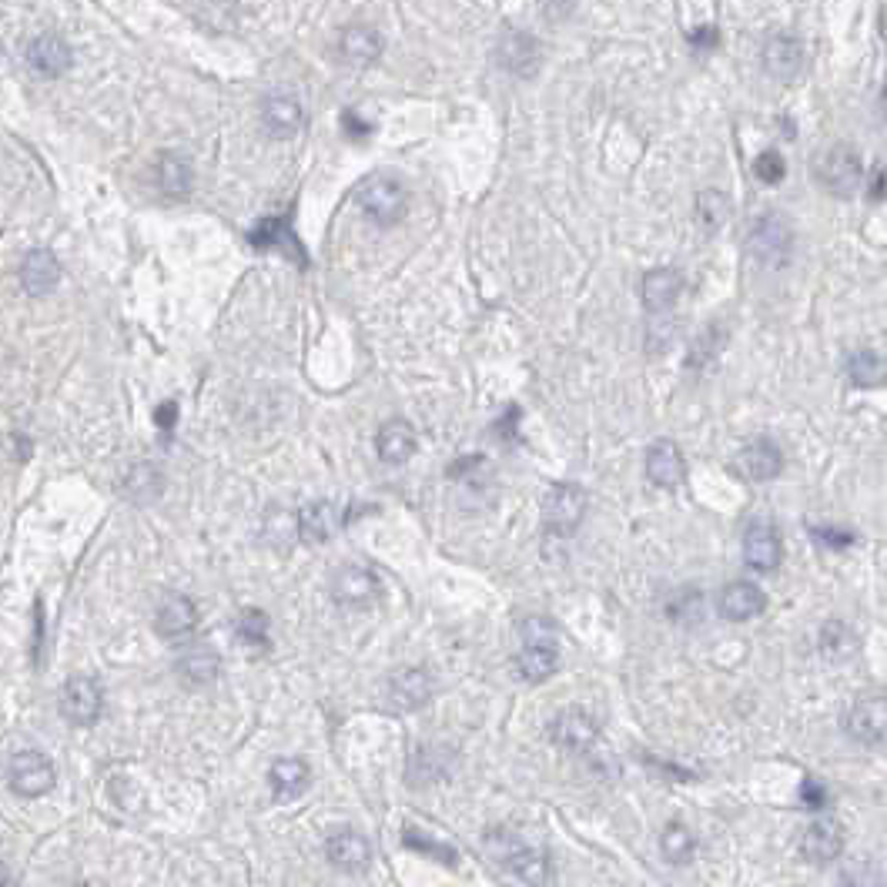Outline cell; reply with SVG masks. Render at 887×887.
I'll return each instance as SVG.
<instances>
[{
	"mask_svg": "<svg viewBox=\"0 0 887 887\" xmlns=\"http://www.w3.org/2000/svg\"><path fill=\"white\" fill-rule=\"evenodd\" d=\"M486 854L489 861L503 871L506 877H513L523 887H547L550 880V861L543 851L529 847L523 837L510 834V831H489L486 834Z\"/></svg>",
	"mask_w": 887,
	"mask_h": 887,
	"instance_id": "cell-1",
	"label": "cell"
},
{
	"mask_svg": "<svg viewBox=\"0 0 887 887\" xmlns=\"http://www.w3.org/2000/svg\"><path fill=\"white\" fill-rule=\"evenodd\" d=\"M814 175L824 184V191L840 198H851L854 191L864 184V165L861 154L851 144H831L818 154L814 162Z\"/></svg>",
	"mask_w": 887,
	"mask_h": 887,
	"instance_id": "cell-2",
	"label": "cell"
},
{
	"mask_svg": "<svg viewBox=\"0 0 887 887\" xmlns=\"http://www.w3.org/2000/svg\"><path fill=\"white\" fill-rule=\"evenodd\" d=\"M844 730L861 747H887V693H861L844 714Z\"/></svg>",
	"mask_w": 887,
	"mask_h": 887,
	"instance_id": "cell-3",
	"label": "cell"
},
{
	"mask_svg": "<svg viewBox=\"0 0 887 887\" xmlns=\"http://www.w3.org/2000/svg\"><path fill=\"white\" fill-rule=\"evenodd\" d=\"M356 198L362 205V211L382 224V228H389L396 221H402L406 215V205H409V195H406V184L393 175H372L359 184L356 191Z\"/></svg>",
	"mask_w": 887,
	"mask_h": 887,
	"instance_id": "cell-4",
	"label": "cell"
},
{
	"mask_svg": "<svg viewBox=\"0 0 887 887\" xmlns=\"http://www.w3.org/2000/svg\"><path fill=\"white\" fill-rule=\"evenodd\" d=\"M747 248H750V255L760 265L784 268L790 261V252H794V231H790V224L781 215L770 211V215H763V218L754 221Z\"/></svg>",
	"mask_w": 887,
	"mask_h": 887,
	"instance_id": "cell-5",
	"label": "cell"
},
{
	"mask_svg": "<svg viewBox=\"0 0 887 887\" xmlns=\"http://www.w3.org/2000/svg\"><path fill=\"white\" fill-rule=\"evenodd\" d=\"M587 516V492L573 483H560L550 489L543 503V523L550 536H569Z\"/></svg>",
	"mask_w": 887,
	"mask_h": 887,
	"instance_id": "cell-6",
	"label": "cell"
},
{
	"mask_svg": "<svg viewBox=\"0 0 887 887\" xmlns=\"http://www.w3.org/2000/svg\"><path fill=\"white\" fill-rule=\"evenodd\" d=\"M382 596L378 576L365 566H338L332 576V600L349 609H369Z\"/></svg>",
	"mask_w": 887,
	"mask_h": 887,
	"instance_id": "cell-7",
	"label": "cell"
},
{
	"mask_svg": "<svg viewBox=\"0 0 887 887\" xmlns=\"http://www.w3.org/2000/svg\"><path fill=\"white\" fill-rule=\"evenodd\" d=\"M104 707V693L98 686V680L91 677H70L61 690V714L67 723L74 727H91L98 723Z\"/></svg>",
	"mask_w": 887,
	"mask_h": 887,
	"instance_id": "cell-8",
	"label": "cell"
},
{
	"mask_svg": "<svg viewBox=\"0 0 887 887\" xmlns=\"http://www.w3.org/2000/svg\"><path fill=\"white\" fill-rule=\"evenodd\" d=\"M8 777H11L14 794H21V797H44L54 787V767H51V760L44 754L21 750V754H14V760L8 767Z\"/></svg>",
	"mask_w": 887,
	"mask_h": 887,
	"instance_id": "cell-9",
	"label": "cell"
},
{
	"mask_svg": "<svg viewBox=\"0 0 887 887\" xmlns=\"http://www.w3.org/2000/svg\"><path fill=\"white\" fill-rule=\"evenodd\" d=\"M550 741L563 750H573V754H587L596 741H600V730H596V720L580 710V707H566L553 717L550 723Z\"/></svg>",
	"mask_w": 887,
	"mask_h": 887,
	"instance_id": "cell-10",
	"label": "cell"
},
{
	"mask_svg": "<svg viewBox=\"0 0 887 887\" xmlns=\"http://www.w3.org/2000/svg\"><path fill=\"white\" fill-rule=\"evenodd\" d=\"M781 560H784V547H781L777 526L767 519L750 523L744 532V563L757 573H774Z\"/></svg>",
	"mask_w": 887,
	"mask_h": 887,
	"instance_id": "cell-11",
	"label": "cell"
},
{
	"mask_svg": "<svg viewBox=\"0 0 887 887\" xmlns=\"http://www.w3.org/2000/svg\"><path fill=\"white\" fill-rule=\"evenodd\" d=\"M734 470L747 483H770V479H777L781 470H784V452L770 439H757V442H750V446H744L737 452Z\"/></svg>",
	"mask_w": 887,
	"mask_h": 887,
	"instance_id": "cell-12",
	"label": "cell"
},
{
	"mask_svg": "<svg viewBox=\"0 0 887 887\" xmlns=\"http://www.w3.org/2000/svg\"><path fill=\"white\" fill-rule=\"evenodd\" d=\"M800 854L811 864H831L844 854V827L831 818L814 821L800 834Z\"/></svg>",
	"mask_w": 887,
	"mask_h": 887,
	"instance_id": "cell-13",
	"label": "cell"
},
{
	"mask_svg": "<svg viewBox=\"0 0 887 887\" xmlns=\"http://www.w3.org/2000/svg\"><path fill=\"white\" fill-rule=\"evenodd\" d=\"M433 677L422 670V667H409V670H399L393 680H389V690H385V697L396 710H419L433 700Z\"/></svg>",
	"mask_w": 887,
	"mask_h": 887,
	"instance_id": "cell-14",
	"label": "cell"
},
{
	"mask_svg": "<svg viewBox=\"0 0 887 887\" xmlns=\"http://www.w3.org/2000/svg\"><path fill=\"white\" fill-rule=\"evenodd\" d=\"M325 854L338 871L362 874L372 864V844L359 831H335L325 844Z\"/></svg>",
	"mask_w": 887,
	"mask_h": 887,
	"instance_id": "cell-15",
	"label": "cell"
},
{
	"mask_svg": "<svg viewBox=\"0 0 887 887\" xmlns=\"http://www.w3.org/2000/svg\"><path fill=\"white\" fill-rule=\"evenodd\" d=\"M345 516L335 503H329V499H319V503H308L298 510V536L305 539V543H329V539L342 529Z\"/></svg>",
	"mask_w": 887,
	"mask_h": 887,
	"instance_id": "cell-16",
	"label": "cell"
},
{
	"mask_svg": "<svg viewBox=\"0 0 887 887\" xmlns=\"http://www.w3.org/2000/svg\"><path fill=\"white\" fill-rule=\"evenodd\" d=\"M763 67L774 77H781V81H794L804 70V44L794 34H774L763 44Z\"/></svg>",
	"mask_w": 887,
	"mask_h": 887,
	"instance_id": "cell-17",
	"label": "cell"
},
{
	"mask_svg": "<svg viewBox=\"0 0 887 887\" xmlns=\"http://www.w3.org/2000/svg\"><path fill=\"white\" fill-rule=\"evenodd\" d=\"M646 476L650 483H657L660 489H677L686 476V466H683V452L670 442V439H660L646 449Z\"/></svg>",
	"mask_w": 887,
	"mask_h": 887,
	"instance_id": "cell-18",
	"label": "cell"
},
{
	"mask_svg": "<svg viewBox=\"0 0 887 887\" xmlns=\"http://www.w3.org/2000/svg\"><path fill=\"white\" fill-rule=\"evenodd\" d=\"M767 606V596L757 583H747V580H737L723 587L720 593V616L730 624H744V620H754L757 613H763Z\"/></svg>",
	"mask_w": 887,
	"mask_h": 887,
	"instance_id": "cell-19",
	"label": "cell"
},
{
	"mask_svg": "<svg viewBox=\"0 0 887 887\" xmlns=\"http://www.w3.org/2000/svg\"><path fill=\"white\" fill-rule=\"evenodd\" d=\"M499 64L516 77H532L543 64V54H539V44L529 34H506L499 41Z\"/></svg>",
	"mask_w": 887,
	"mask_h": 887,
	"instance_id": "cell-20",
	"label": "cell"
},
{
	"mask_svg": "<svg viewBox=\"0 0 887 887\" xmlns=\"http://www.w3.org/2000/svg\"><path fill=\"white\" fill-rule=\"evenodd\" d=\"M27 61H30V67H34L37 74H44V77H61V74L70 70L74 54H70V48L61 41L57 34H41V37H37V41L27 48Z\"/></svg>",
	"mask_w": 887,
	"mask_h": 887,
	"instance_id": "cell-21",
	"label": "cell"
},
{
	"mask_svg": "<svg viewBox=\"0 0 887 887\" xmlns=\"http://www.w3.org/2000/svg\"><path fill=\"white\" fill-rule=\"evenodd\" d=\"M154 627H158L162 637L178 640L188 637L191 630L198 627V606L191 603L188 596H165V603L158 606V616H154Z\"/></svg>",
	"mask_w": 887,
	"mask_h": 887,
	"instance_id": "cell-22",
	"label": "cell"
},
{
	"mask_svg": "<svg viewBox=\"0 0 887 887\" xmlns=\"http://www.w3.org/2000/svg\"><path fill=\"white\" fill-rule=\"evenodd\" d=\"M338 54H342V61H349L356 67H365V64H372L382 54V34L375 27H365V24L345 27L338 34Z\"/></svg>",
	"mask_w": 887,
	"mask_h": 887,
	"instance_id": "cell-23",
	"label": "cell"
},
{
	"mask_svg": "<svg viewBox=\"0 0 887 887\" xmlns=\"http://www.w3.org/2000/svg\"><path fill=\"white\" fill-rule=\"evenodd\" d=\"M268 784H272V794L279 800H295L308 790V784H312V770H308V763L298 757H282L272 763V770H268Z\"/></svg>",
	"mask_w": 887,
	"mask_h": 887,
	"instance_id": "cell-24",
	"label": "cell"
},
{
	"mask_svg": "<svg viewBox=\"0 0 887 887\" xmlns=\"http://www.w3.org/2000/svg\"><path fill=\"white\" fill-rule=\"evenodd\" d=\"M261 121H265V131L272 138H292L301 128L305 114H301V104L295 98L272 94V98H265V104H261Z\"/></svg>",
	"mask_w": 887,
	"mask_h": 887,
	"instance_id": "cell-25",
	"label": "cell"
},
{
	"mask_svg": "<svg viewBox=\"0 0 887 887\" xmlns=\"http://www.w3.org/2000/svg\"><path fill=\"white\" fill-rule=\"evenodd\" d=\"M375 449H378L382 462H389V466H402V462H409L412 452H415V433H412V426H409V422H402V419L385 422V426L378 429Z\"/></svg>",
	"mask_w": 887,
	"mask_h": 887,
	"instance_id": "cell-26",
	"label": "cell"
},
{
	"mask_svg": "<svg viewBox=\"0 0 887 887\" xmlns=\"http://www.w3.org/2000/svg\"><path fill=\"white\" fill-rule=\"evenodd\" d=\"M680 292H683V279L677 268H653L643 279V305L650 312H667V308H673Z\"/></svg>",
	"mask_w": 887,
	"mask_h": 887,
	"instance_id": "cell-27",
	"label": "cell"
},
{
	"mask_svg": "<svg viewBox=\"0 0 887 887\" xmlns=\"http://www.w3.org/2000/svg\"><path fill=\"white\" fill-rule=\"evenodd\" d=\"M154 181H158V191H165L168 198H184L191 184H195V171L191 165L181 158V154H158V162H154Z\"/></svg>",
	"mask_w": 887,
	"mask_h": 887,
	"instance_id": "cell-28",
	"label": "cell"
},
{
	"mask_svg": "<svg viewBox=\"0 0 887 887\" xmlns=\"http://www.w3.org/2000/svg\"><path fill=\"white\" fill-rule=\"evenodd\" d=\"M61 282V265L51 252H30L21 265V285L30 295H48Z\"/></svg>",
	"mask_w": 887,
	"mask_h": 887,
	"instance_id": "cell-29",
	"label": "cell"
},
{
	"mask_svg": "<svg viewBox=\"0 0 887 887\" xmlns=\"http://www.w3.org/2000/svg\"><path fill=\"white\" fill-rule=\"evenodd\" d=\"M516 667H519L523 680H529V683L550 680L556 673V667H560L556 643H523L519 657H516Z\"/></svg>",
	"mask_w": 887,
	"mask_h": 887,
	"instance_id": "cell-30",
	"label": "cell"
},
{
	"mask_svg": "<svg viewBox=\"0 0 887 887\" xmlns=\"http://www.w3.org/2000/svg\"><path fill=\"white\" fill-rule=\"evenodd\" d=\"M818 650H821V657L831 660V664H847L858 653V637L854 630L840 624V620H827L821 627V637H818Z\"/></svg>",
	"mask_w": 887,
	"mask_h": 887,
	"instance_id": "cell-31",
	"label": "cell"
},
{
	"mask_svg": "<svg viewBox=\"0 0 887 887\" xmlns=\"http://www.w3.org/2000/svg\"><path fill=\"white\" fill-rule=\"evenodd\" d=\"M178 670H181V677H184L188 683L202 686V683H211V680L218 677L221 660H218V653L208 650V646H191V650L184 653V657L178 660Z\"/></svg>",
	"mask_w": 887,
	"mask_h": 887,
	"instance_id": "cell-32",
	"label": "cell"
},
{
	"mask_svg": "<svg viewBox=\"0 0 887 887\" xmlns=\"http://www.w3.org/2000/svg\"><path fill=\"white\" fill-rule=\"evenodd\" d=\"M847 375H851V382L861 385V389H874V385L887 382V359L871 349H861L847 359Z\"/></svg>",
	"mask_w": 887,
	"mask_h": 887,
	"instance_id": "cell-33",
	"label": "cell"
},
{
	"mask_svg": "<svg viewBox=\"0 0 887 887\" xmlns=\"http://www.w3.org/2000/svg\"><path fill=\"white\" fill-rule=\"evenodd\" d=\"M660 851L670 864H686L693 858V851H697V837H693V831L686 824H667V831L660 837Z\"/></svg>",
	"mask_w": 887,
	"mask_h": 887,
	"instance_id": "cell-34",
	"label": "cell"
},
{
	"mask_svg": "<svg viewBox=\"0 0 887 887\" xmlns=\"http://www.w3.org/2000/svg\"><path fill=\"white\" fill-rule=\"evenodd\" d=\"M252 245L255 248H285V252H298V242L292 235V228L282 218H268L252 231ZM301 255V252H298Z\"/></svg>",
	"mask_w": 887,
	"mask_h": 887,
	"instance_id": "cell-35",
	"label": "cell"
},
{
	"mask_svg": "<svg viewBox=\"0 0 887 887\" xmlns=\"http://www.w3.org/2000/svg\"><path fill=\"white\" fill-rule=\"evenodd\" d=\"M446 760H449V757H442V750H436V747H422V750H415V754H412V763H409V781H412L415 787L439 781V777H442V770H446Z\"/></svg>",
	"mask_w": 887,
	"mask_h": 887,
	"instance_id": "cell-36",
	"label": "cell"
},
{
	"mask_svg": "<svg viewBox=\"0 0 887 887\" xmlns=\"http://www.w3.org/2000/svg\"><path fill=\"white\" fill-rule=\"evenodd\" d=\"M235 633L248 650H255V653L268 650V616L261 609H242Z\"/></svg>",
	"mask_w": 887,
	"mask_h": 887,
	"instance_id": "cell-37",
	"label": "cell"
},
{
	"mask_svg": "<svg viewBox=\"0 0 887 887\" xmlns=\"http://www.w3.org/2000/svg\"><path fill=\"white\" fill-rule=\"evenodd\" d=\"M727 218H730V198L723 191H704V195H697V221L704 231H720Z\"/></svg>",
	"mask_w": 887,
	"mask_h": 887,
	"instance_id": "cell-38",
	"label": "cell"
},
{
	"mask_svg": "<svg viewBox=\"0 0 887 887\" xmlns=\"http://www.w3.org/2000/svg\"><path fill=\"white\" fill-rule=\"evenodd\" d=\"M667 613H670V620H677V624H683V627L700 624V620H704V613H707L704 593H697V590H683V593H677V600L670 603Z\"/></svg>",
	"mask_w": 887,
	"mask_h": 887,
	"instance_id": "cell-39",
	"label": "cell"
},
{
	"mask_svg": "<svg viewBox=\"0 0 887 887\" xmlns=\"http://www.w3.org/2000/svg\"><path fill=\"white\" fill-rule=\"evenodd\" d=\"M162 492V473L154 466H134L128 476V496L144 503V499H154Z\"/></svg>",
	"mask_w": 887,
	"mask_h": 887,
	"instance_id": "cell-40",
	"label": "cell"
},
{
	"mask_svg": "<svg viewBox=\"0 0 887 887\" xmlns=\"http://www.w3.org/2000/svg\"><path fill=\"white\" fill-rule=\"evenodd\" d=\"M298 532V513H282L275 510L272 516H265V539L272 547H285L292 543V536Z\"/></svg>",
	"mask_w": 887,
	"mask_h": 887,
	"instance_id": "cell-41",
	"label": "cell"
},
{
	"mask_svg": "<svg viewBox=\"0 0 887 887\" xmlns=\"http://www.w3.org/2000/svg\"><path fill=\"white\" fill-rule=\"evenodd\" d=\"M406 847H412V851H419V854H429V858H436V861H442L446 867H452L455 864V851L452 847H446V844H439V840H429L426 834H419V831H406Z\"/></svg>",
	"mask_w": 887,
	"mask_h": 887,
	"instance_id": "cell-42",
	"label": "cell"
},
{
	"mask_svg": "<svg viewBox=\"0 0 887 887\" xmlns=\"http://www.w3.org/2000/svg\"><path fill=\"white\" fill-rule=\"evenodd\" d=\"M720 345H723V332H720V329H707L697 342H693V349H690V365H693V369L707 365V362L720 352Z\"/></svg>",
	"mask_w": 887,
	"mask_h": 887,
	"instance_id": "cell-43",
	"label": "cell"
},
{
	"mask_svg": "<svg viewBox=\"0 0 887 887\" xmlns=\"http://www.w3.org/2000/svg\"><path fill=\"white\" fill-rule=\"evenodd\" d=\"M754 175H757L763 184H781L784 175H787V165H784V158H781L777 151H763L760 158L754 162Z\"/></svg>",
	"mask_w": 887,
	"mask_h": 887,
	"instance_id": "cell-44",
	"label": "cell"
},
{
	"mask_svg": "<svg viewBox=\"0 0 887 887\" xmlns=\"http://www.w3.org/2000/svg\"><path fill=\"white\" fill-rule=\"evenodd\" d=\"M519 637H523V643H556V630L550 620H543V616H529V620H523Z\"/></svg>",
	"mask_w": 887,
	"mask_h": 887,
	"instance_id": "cell-45",
	"label": "cell"
},
{
	"mask_svg": "<svg viewBox=\"0 0 887 887\" xmlns=\"http://www.w3.org/2000/svg\"><path fill=\"white\" fill-rule=\"evenodd\" d=\"M811 532L821 539L824 547H831V550H847L854 543V532L851 529H837V526H811Z\"/></svg>",
	"mask_w": 887,
	"mask_h": 887,
	"instance_id": "cell-46",
	"label": "cell"
},
{
	"mask_svg": "<svg viewBox=\"0 0 887 887\" xmlns=\"http://www.w3.org/2000/svg\"><path fill=\"white\" fill-rule=\"evenodd\" d=\"M800 800H804L807 807H811V811H821V807L827 804V790L821 787V781H804Z\"/></svg>",
	"mask_w": 887,
	"mask_h": 887,
	"instance_id": "cell-47",
	"label": "cell"
},
{
	"mask_svg": "<svg viewBox=\"0 0 887 887\" xmlns=\"http://www.w3.org/2000/svg\"><path fill=\"white\" fill-rule=\"evenodd\" d=\"M539 8H543V14H547L550 21H563V17L573 14L576 0H539Z\"/></svg>",
	"mask_w": 887,
	"mask_h": 887,
	"instance_id": "cell-48",
	"label": "cell"
},
{
	"mask_svg": "<svg viewBox=\"0 0 887 887\" xmlns=\"http://www.w3.org/2000/svg\"><path fill=\"white\" fill-rule=\"evenodd\" d=\"M717 41H720V34H717V27H704V30H693L690 34V44L697 48V51H714L717 48Z\"/></svg>",
	"mask_w": 887,
	"mask_h": 887,
	"instance_id": "cell-49",
	"label": "cell"
},
{
	"mask_svg": "<svg viewBox=\"0 0 887 887\" xmlns=\"http://www.w3.org/2000/svg\"><path fill=\"white\" fill-rule=\"evenodd\" d=\"M867 195H871L874 202H880V198H887V168H880V171L874 175V184L867 188Z\"/></svg>",
	"mask_w": 887,
	"mask_h": 887,
	"instance_id": "cell-50",
	"label": "cell"
},
{
	"mask_svg": "<svg viewBox=\"0 0 887 887\" xmlns=\"http://www.w3.org/2000/svg\"><path fill=\"white\" fill-rule=\"evenodd\" d=\"M175 415H178V409H175V402H165V406L158 409V415H154V419H158V426H162V429L168 433V429L175 426Z\"/></svg>",
	"mask_w": 887,
	"mask_h": 887,
	"instance_id": "cell-51",
	"label": "cell"
},
{
	"mask_svg": "<svg viewBox=\"0 0 887 887\" xmlns=\"http://www.w3.org/2000/svg\"><path fill=\"white\" fill-rule=\"evenodd\" d=\"M342 121H345V128H352V131H349L352 138H365V134L372 131L369 125H362V121L356 118V111H349V114H345V118H342Z\"/></svg>",
	"mask_w": 887,
	"mask_h": 887,
	"instance_id": "cell-52",
	"label": "cell"
},
{
	"mask_svg": "<svg viewBox=\"0 0 887 887\" xmlns=\"http://www.w3.org/2000/svg\"><path fill=\"white\" fill-rule=\"evenodd\" d=\"M880 107H884V118H887V81H884V91H880Z\"/></svg>",
	"mask_w": 887,
	"mask_h": 887,
	"instance_id": "cell-53",
	"label": "cell"
},
{
	"mask_svg": "<svg viewBox=\"0 0 887 887\" xmlns=\"http://www.w3.org/2000/svg\"><path fill=\"white\" fill-rule=\"evenodd\" d=\"M8 884V867H4V861H0V887Z\"/></svg>",
	"mask_w": 887,
	"mask_h": 887,
	"instance_id": "cell-54",
	"label": "cell"
},
{
	"mask_svg": "<svg viewBox=\"0 0 887 887\" xmlns=\"http://www.w3.org/2000/svg\"><path fill=\"white\" fill-rule=\"evenodd\" d=\"M880 37L887 41V11H884V17H880Z\"/></svg>",
	"mask_w": 887,
	"mask_h": 887,
	"instance_id": "cell-55",
	"label": "cell"
}]
</instances>
